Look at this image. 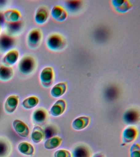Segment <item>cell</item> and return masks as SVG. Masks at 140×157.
Returning a JSON list of instances; mask_svg holds the SVG:
<instances>
[{"label": "cell", "instance_id": "cell-1", "mask_svg": "<svg viewBox=\"0 0 140 157\" xmlns=\"http://www.w3.org/2000/svg\"><path fill=\"white\" fill-rule=\"evenodd\" d=\"M18 67L21 73L30 75L34 72L36 69V61L31 55H24L18 62Z\"/></svg>", "mask_w": 140, "mask_h": 157}, {"label": "cell", "instance_id": "cell-2", "mask_svg": "<svg viewBox=\"0 0 140 157\" xmlns=\"http://www.w3.org/2000/svg\"><path fill=\"white\" fill-rule=\"evenodd\" d=\"M65 39L58 33H53L49 35L46 40V45L50 50L59 51L63 49L65 45Z\"/></svg>", "mask_w": 140, "mask_h": 157}, {"label": "cell", "instance_id": "cell-3", "mask_svg": "<svg viewBox=\"0 0 140 157\" xmlns=\"http://www.w3.org/2000/svg\"><path fill=\"white\" fill-rule=\"evenodd\" d=\"M42 39V33L38 28H34L29 32L27 37L28 45L30 48H37L40 45Z\"/></svg>", "mask_w": 140, "mask_h": 157}, {"label": "cell", "instance_id": "cell-4", "mask_svg": "<svg viewBox=\"0 0 140 157\" xmlns=\"http://www.w3.org/2000/svg\"><path fill=\"white\" fill-rule=\"evenodd\" d=\"M40 80L43 86L48 88L54 83V74L51 67H46L42 70L40 74Z\"/></svg>", "mask_w": 140, "mask_h": 157}, {"label": "cell", "instance_id": "cell-5", "mask_svg": "<svg viewBox=\"0 0 140 157\" xmlns=\"http://www.w3.org/2000/svg\"><path fill=\"white\" fill-rule=\"evenodd\" d=\"M14 37L5 33L0 34V52L6 53L13 49L15 44Z\"/></svg>", "mask_w": 140, "mask_h": 157}, {"label": "cell", "instance_id": "cell-6", "mask_svg": "<svg viewBox=\"0 0 140 157\" xmlns=\"http://www.w3.org/2000/svg\"><path fill=\"white\" fill-rule=\"evenodd\" d=\"M19 57V53L18 50L11 49L6 53L2 59V63L6 66L12 67L18 62Z\"/></svg>", "mask_w": 140, "mask_h": 157}, {"label": "cell", "instance_id": "cell-7", "mask_svg": "<svg viewBox=\"0 0 140 157\" xmlns=\"http://www.w3.org/2000/svg\"><path fill=\"white\" fill-rule=\"evenodd\" d=\"M47 118V111L44 108H38L33 113V122L36 124H43L46 121Z\"/></svg>", "mask_w": 140, "mask_h": 157}, {"label": "cell", "instance_id": "cell-8", "mask_svg": "<svg viewBox=\"0 0 140 157\" xmlns=\"http://www.w3.org/2000/svg\"><path fill=\"white\" fill-rule=\"evenodd\" d=\"M13 126L17 133L23 137H27L30 130L26 124L19 120H16L13 122Z\"/></svg>", "mask_w": 140, "mask_h": 157}, {"label": "cell", "instance_id": "cell-9", "mask_svg": "<svg viewBox=\"0 0 140 157\" xmlns=\"http://www.w3.org/2000/svg\"><path fill=\"white\" fill-rule=\"evenodd\" d=\"M137 130L134 126L126 127L123 132L122 140L124 144L131 143L136 138Z\"/></svg>", "mask_w": 140, "mask_h": 157}, {"label": "cell", "instance_id": "cell-10", "mask_svg": "<svg viewBox=\"0 0 140 157\" xmlns=\"http://www.w3.org/2000/svg\"><path fill=\"white\" fill-rule=\"evenodd\" d=\"M21 17L20 12L16 9L7 10L3 14V18L7 23L19 21L21 20Z\"/></svg>", "mask_w": 140, "mask_h": 157}, {"label": "cell", "instance_id": "cell-11", "mask_svg": "<svg viewBox=\"0 0 140 157\" xmlns=\"http://www.w3.org/2000/svg\"><path fill=\"white\" fill-rule=\"evenodd\" d=\"M19 97L17 95L10 96L5 104V109L7 113H11L16 109L19 104Z\"/></svg>", "mask_w": 140, "mask_h": 157}, {"label": "cell", "instance_id": "cell-12", "mask_svg": "<svg viewBox=\"0 0 140 157\" xmlns=\"http://www.w3.org/2000/svg\"><path fill=\"white\" fill-rule=\"evenodd\" d=\"M48 10L45 7H40L38 8L35 12V21L37 24L42 25L46 23L48 19Z\"/></svg>", "mask_w": 140, "mask_h": 157}, {"label": "cell", "instance_id": "cell-13", "mask_svg": "<svg viewBox=\"0 0 140 157\" xmlns=\"http://www.w3.org/2000/svg\"><path fill=\"white\" fill-rule=\"evenodd\" d=\"M14 75L13 67L0 64V80L6 82L11 79Z\"/></svg>", "mask_w": 140, "mask_h": 157}, {"label": "cell", "instance_id": "cell-14", "mask_svg": "<svg viewBox=\"0 0 140 157\" xmlns=\"http://www.w3.org/2000/svg\"><path fill=\"white\" fill-rule=\"evenodd\" d=\"M51 15L55 20L62 21L67 18V13L63 7L56 6H54L51 10Z\"/></svg>", "mask_w": 140, "mask_h": 157}, {"label": "cell", "instance_id": "cell-15", "mask_svg": "<svg viewBox=\"0 0 140 157\" xmlns=\"http://www.w3.org/2000/svg\"><path fill=\"white\" fill-rule=\"evenodd\" d=\"M66 109V102L62 99H60L53 105L50 110V113L53 116H58L63 113Z\"/></svg>", "mask_w": 140, "mask_h": 157}, {"label": "cell", "instance_id": "cell-16", "mask_svg": "<svg viewBox=\"0 0 140 157\" xmlns=\"http://www.w3.org/2000/svg\"><path fill=\"white\" fill-rule=\"evenodd\" d=\"M112 2L115 10L120 12H126L132 6L128 1L124 0H115L112 1Z\"/></svg>", "mask_w": 140, "mask_h": 157}, {"label": "cell", "instance_id": "cell-17", "mask_svg": "<svg viewBox=\"0 0 140 157\" xmlns=\"http://www.w3.org/2000/svg\"><path fill=\"white\" fill-rule=\"evenodd\" d=\"M90 118L88 117H80L76 119L72 122V127L75 130H80L85 128L90 122Z\"/></svg>", "mask_w": 140, "mask_h": 157}, {"label": "cell", "instance_id": "cell-18", "mask_svg": "<svg viewBox=\"0 0 140 157\" xmlns=\"http://www.w3.org/2000/svg\"><path fill=\"white\" fill-rule=\"evenodd\" d=\"M22 27V24L21 20L14 23H8L6 33L14 37V36L20 32Z\"/></svg>", "mask_w": 140, "mask_h": 157}, {"label": "cell", "instance_id": "cell-19", "mask_svg": "<svg viewBox=\"0 0 140 157\" xmlns=\"http://www.w3.org/2000/svg\"><path fill=\"white\" fill-rule=\"evenodd\" d=\"M67 85L66 82H60L55 85L51 90V94L54 98H59L66 93Z\"/></svg>", "mask_w": 140, "mask_h": 157}, {"label": "cell", "instance_id": "cell-20", "mask_svg": "<svg viewBox=\"0 0 140 157\" xmlns=\"http://www.w3.org/2000/svg\"><path fill=\"white\" fill-rule=\"evenodd\" d=\"M139 114L134 110H130L125 113L123 116L124 121L130 124L136 123L139 120Z\"/></svg>", "mask_w": 140, "mask_h": 157}, {"label": "cell", "instance_id": "cell-21", "mask_svg": "<svg viewBox=\"0 0 140 157\" xmlns=\"http://www.w3.org/2000/svg\"><path fill=\"white\" fill-rule=\"evenodd\" d=\"M90 152L88 147L83 145L77 146L72 151V157H90Z\"/></svg>", "mask_w": 140, "mask_h": 157}, {"label": "cell", "instance_id": "cell-22", "mask_svg": "<svg viewBox=\"0 0 140 157\" xmlns=\"http://www.w3.org/2000/svg\"><path fill=\"white\" fill-rule=\"evenodd\" d=\"M11 144L6 139L0 138V157H6L10 153Z\"/></svg>", "mask_w": 140, "mask_h": 157}, {"label": "cell", "instance_id": "cell-23", "mask_svg": "<svg viewBox=\"0 0 140 157\" xmlns=\"http://www.w3.org/2000/svg\"><path fill=\"white\" fill-rule=\"evenodd\" d=\"M45 133L42 128L38 126H35L33 129L31 134L32 140L35 143H38L43 140Z\"/></svg>", "mask_w": 140, "mask_h": 157}, {"label": "cell", "instance_id": "cell-24", "mask_svg": "<svg viewBox=\"0 0 140 157\" xmlns=\"http://www.w3.org/2000/svg\"><path fill=\"white\" fill-rule=\"evenodd\" d=\"M62 140V138L57 136L50 137L45 141L44 146L47 149H54L60 146Z\"/></svg>", "mask_w": 140, "mask_h": 157}, {"label": "cell", "instance_id": "cell-25", "mask_svg": "<svg viewBox=\"0 0 140 157\" xmlns=\"http://www.w3.org/2000/svg\"><path fill=\"white\" fill-rule=\"evenodd\" d=\"M18 149L21 153L27 155L34 154V148L30 144L27 142H22L18 145Z\"/></svg>", "mask_w": 140, "mask_h": 157}, {"label": "cell", "instance_id": "cell-26", "mask_svg": "<svg viewBox=\"0 0 140 157\" xmlns=\"http://www.w3.org/2000/svg\"><path fill=\"white\" fill-rule=\"evenodd\" d=\"M39 101V99L37 97L32 96L24 99L22 104L26 109H31L37 105Z\"/></svg>", "mask_w": 140, "mask_h": 157}, {"label": "cell", "instance_id": "cell-27", "mask_svg": "<svg viewBox=\"0 0 140 157\" xmlns=\"http://www.w3.org/2000/svg\"><path fill=\"white\" fill-rule=\"evenodd\" d=\"M130 157H140V148L138 144H134L130 149Z\"/></svg>", "mask_w": 140, "mask_h": 157}, {"label": "cell", "instance_id": "cell-28", "mask_svg": "<svg viewBox=\"0 0 140 157\" xmlns=\"http://www.w3.org/2000/svg\"><path fill=\"white\" fill-rule=\"evenodd\" d=\"M54 157H72V155L70 152L68 151L60 149L55 152Z\"/></svg>", "mask_w": 140, "mask_h": 157}, {"label": "cell", "instance_id": "cell-29", "mask_svg": "<svg viewBox=\"0 0 140 157\" xmlns=\"http://www.w3.org/2000/svg\"><path fill=\"white\" fill-rule=\"evenodd\" d=\"M81 5L80 1H68L67 3V8L70 10H75L77 9Z\"/></svg>", "mask_w": 140, "mask_h": 157}, {"label": "cell", "instance_id": "cell-30", "mask_svg": "<svg viewBox=\"0 0 140 157\" xmlns=\"http://www.w3.org/2000/svg\"><path fill=\"white\" fill-rule=\"evenodd\" d=\"M93 157H104L102 155V154L101 153H97V154H95L93 156Z\"/></svg>", "mask_w": 140, "mask_h": 157}, {"label": "cell", "instance_id": "cell-31", "mask_svg": "<svg viewBox=\"0 0 140 157\" xmlns=\"http://www.w3.org/2000/svg\"><path fill=\"white\" fill-rule=\"evenodd\" d=\"M1 31H2V26H1V21H0V34H1Z\"/></svg>", "mask_w": 140, "mask_h": 157}]
</instances>
